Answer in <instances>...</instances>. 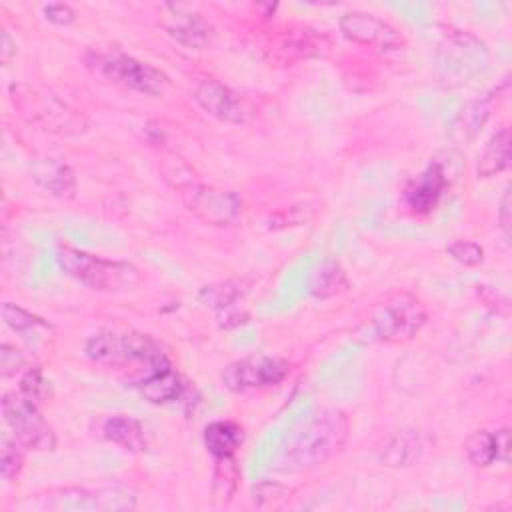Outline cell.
<instances>
[{"label": "cell", "mask_w": 512, "mask_h": 512, "mask_svg": "<svg viewBox=\"0 0 512 512\" xmlns=\"http://www.w3.org/2000/svg\"><path fill=\"white\" fill-rule=\"evenodd\" d=\"M446 252L462 266H478L484 260V248L472 240H454L446 246Z\"/></svg>", "instance_id": "obj_28"}, {"label": "cell", "mask_w": 512, "mask_h": 512, "mask_svg": "<svg viewBox=\"0 0 512 512\" xmlns=\"http://www.w3.org/2000/svg\"><path fill=\"white\" fill-rule=\"evenodd\" d=\"M184 206L208 226H230L242 216V200L236 192L188 182L180 186Z\"/></svg>", "instance_id": "obj_9"}, {"label": "cell", "mask_w": 512, "mask_h": 512, "mask_svg": "<svg viewBox=\"0 0 512 512\" xmlns=\"http://www.w3.org/2000/svg\"><path fill=\"white\" fill-rule=\"evenodd\" d=\"M240 480V468L234 456H222L214 458V472H212V496L220 502H228Z\"/></svg>", "instance_id": "obj_24"}, {"label": "cell", "mask_w": 512, "mask_h": 512, "mask_svg": "<svg viewBox=\"0 0 512 512\" xmlns=\"http://www.w3.org/2000/svg\"><path fill=\"white\" fill-rule=\"evenodd\" d=\"M428 440L420 430L414 428H404L398 430L388 444L384 446L380 460L386 466H410L414 460H418L422 456V452L426 450Z\"/></svg>", "instance_id": "obj_17"}, {"label": "cell", "mask_w": 512, "mask_h": 512, "mask_svg": "<svg viewBox=\"0 0 512 512\" xmlns=\"http://www.w3.org/2000/svg\"><path fill=\"white\" fill-rule=\"evenodd\" d=\"M30 176L38 188L50 196L70 200L76 196L74 170L58 158H36L30 164Z\"/></svg>", "instance_id": "obj_15"}, {"label": "cell", "mask_w": 512, "mask_h": 512, "mask_svg": "<svg viewBox=\"0 0 512 512\" xmlns=\"http://www.w3.org/2000/svg\"><path fill=\"white\" fill-rule=\"evenodd\" d=\"M86 64L106 80L150 98L162 96L168 88V76L162 70L124 52H90Z\"/></svg>", "instance_id": "obj_5"}, {"label": "cell", "mask_w": 512, "mask_h": 512, "mask_svg": "<svg viewBox=\"0 0 512 512\" xmlns=\"http://www.w3.org/2000/svg\"><path fill=\"white\" fill-rule=\"evenodd\" d=\"M338 26L340 32L356 44L376 46L380 50H400L404 46V36L400 30L370 12H346L340 16Z\"/></svg>", "instance_id": "obj_11"}, {"label": "cell", "mask_w": 512, "mask_h": 512, "mask_svg": "<svg viewBox=\"0 0 512 512\" xmlns=\"http://www.w3.org/2000/svg\"><path fill=\"white\" fill-rule=\"evenodd\" d=\"M488 114H490V106H488L486 100L470 102V104L462 110V114H460V118H458V130H462L466 138H472V136L484 126Z\"/></svg>", "instance_id": "obj_27"}, {"label": "cell", "mask_w": 512, "mask_h": 512, "mask_svg": "<svg viewBox=\"0 0 512 512\" xmlns=\"http://www.w3.org/2000/svg\"><path fill=\"white\" fill-rule=\"evenodd\" d=\"M44 18L50 20L52 24L68 26V24H72L76 20V12L68 4L54 2V4H46L44 6Z\"/></svg>", "instance_id": "obj_32"}, {"label": "cell", "mask_w": 512, "mask_h": 512, "mask_svg": "<svg viewBox=\"0 0 512 512\" xmlns=\"http://www.w3.org/2000/svg\"><path fill=\"white\" fill-rule=\"evenodd\" d=\"M20 394H24L32 402H42L48 394V382L40 374L38 368H28L20 378Z\"/></svg>", "instance_id": "obj_29"}, {"label": "cell", "mask_w": 512, "mask_h": 512, "mask_svg": "<svg viewBox=\"0 0 512 512\" xmlns=\"http://www.w3.org/2000/svg\"><path fill=\"white\" fill-rule=\"evenodd\" d=\"M204 446L214 458L234 456L244 442V432L240 424L232 420H214L204 428Z\"/></svg>", "instance_id": "obj_21"}, {"label": "cell", "mask_w": 512, "mask_h": 512, "mask_svg": "<svg viewBox=\"0 0 512 512\" xmlns=\"http://www.w3.org/2000/svg\"><path fill=\"white\" fill-rule=\"evenodd\" d=\"M2 416L14 438L28 450L50 452L56 448V434L44 420L38 404L24 394L8 392L2 396Z\"/></svg>", "instance_id": "obj_6"}, {"label": "cell", "mask_w": 512, "mask_h": 512, "mask_svg": "<svg viewBox=\"0 0 512 512\" xmlns=\"http://www.w3.org/2000/svg\"><path fill=\"white\" fill-rule=\"evenodd\" d=\"M498 220H500V228L504 230V234L508 236L510 230V188L504 190V196L500 200V212H498Z\"/></svg>", "instance_id": "obj_33"}, {"label": "cell", "mask_w": 512, "mask_h": 512, "mask_svg": "<svg viewBox=\"0 0 512 512\" xmlns=\"http://www.w3.org/2000/svg\"><path fill=\"white\" fill-rule=\"evenodd\" d=\"M60 268L76 282L98 292H124L134 290L140 284V270L122 260L102 258L74 246L58 248Z\"/></svg>", "instance_id": "obj_2"}, {"label": "cell", "mask_w": 512, "mask_h": 512, "mask_svg": "<svg viewBox=\"0 0 512 512\" xmlns=\"http://www.w3.org/2000/svg\"><path fill=\"white\" fill-rule=\"evenodd\" d=\"M24 364H26V358L16 346H10L6 342L0 346V372H2V376L16 374L18 370H22Z\"/></svg>", "instance_id": "obj_31"}, {"label": "cell", "mask_w": 512, "mask_h": 512, "mask_svg": "<svg viewBox=\"0 0 512 512\" xmlns=\"http://www.w3.org/2000/svg\"><path fill=\"white\" fill-rule=\"evenodd\" d=\"M250 290V282L244 278H228L220 282H212L200 288L198 300L214 310H224L234 306L246 292Z\"/></svg>", "instance_id": "obj_23"}, {"label": "cell", "mask_w": 512, "mask_h": 512, "mask_svg": "<svg viewBox=\"0 0 512 512\" xmlns=\"http://www.w3.org/2000/svg\"><path fill=\"white\" fill-rule=\"evenodd\" d=\"M466 458L478 466L486 468L494 462H508L510 456V430L498 428L494 432L490 430H476L464 444Z\"/></svg>", "instance_id": "obj_16"}, {"label": "cell", "mask_w": 512, "mask_h": 512, "mask_svg": "<svg viewBox=\"0 0 512 512\" xmlns=\"http://www.w3.org/2000/svg\"><path fill=\"white\" fill-rule=\"evenodd\" d=\"M436 64L444 78L466 82L488 64L486 44L470 32H454L444 38L436 52Z\"/></svg>", "instance_id": "obj_10"}, {"label": "cell", "mask_w": 512, "mask_h": 512, "mask_svg": "<svg viewBox=\"0 0 512 512\" xmlns=\"http://www.w3.org/2000/svg\"><path fill=\"white\" fill-rule=\"evenodd\" d=\"M138 390L148 402L166 404V402H174L182 396L184 382H182L180 374L172 368V364H168V366H162V368L150 372L148 376H144L138 382Z\"/></svg>", "instance_id": "obj_18"}, {"label": "cell", "mask_w": 512, "mask_h": 512, "mask_svg": "<svg viewBox=\"0 0 512 512\" xmlns=\"http://www.w3.org/2000/svg\"><path fill=\"white\" fill-rule=\"evenodd\" d=\"M12 54H16V44L10 40L8 32H6V30H2V60H4V62H8Z\"/></svg>", "instance_id": "obj_34"}, {"label": "cell", "mask_w": 512, "mask_h": 512, "mask_svg": "<svg viewBox=\"0 0 512 512\" xmlns=\"http://www.w3.org/2000/svg\"><path fill=\"white\" fill-rule=\"evenodd\" d=\"M308 288H310V294L314 298L326 300V298H332V296H338V294L346 292L348 276H346L344 268L338 262L324 260L314 268Z\"/></svg>", "instance_id": "obj_22"}, {"label": "cell", "mask_w": 512, "mask_h": 512, "mask_svg": "<svg viewBox=\"0 0 512 512\" xmlns=\"http://www.w3.org/2000/svg\"><path fill=\"white\" fill-rule=\"evenodd\" d=\"M2 320L14 332H26V330H32V328H38V326H48L40 316L24 310L22 306L12 304V302L2 304Z\"/></svg>", "instance_id": "obj_26"}, {"label": "cell", "mask_w": 512, "mask_h": 512, "mask_svg": "<svg viewBox=\"0 0 512 512\" xmlns=\"http://www.w3.org/2000/svg\"><path fill=\"white\" fill-rule=\"evenodd\" d=\"M510 158H512V136H510V130L504 126L490 136L482 154L478 156V166H476L478 178H492L504 172L510 166Z\"/></svg>", "instance_id": "obj_19"}, {"label": "cell", "mask_w": 512, "mask_h": 512, "mask_svg": "<svg viewBox=\"0 0 512 512\" xmlns=\"http://www.w3.org/2000/svg\"><path fill=\"white\" fill-rule=\"evenodd\" d=\"M10 100L18 114L38 130L76 136L88 128L86 118L52 92L28 84H12Z\"/></svg>", "instance_id": "obj_3"}, {"label": "cell", "mask_w": 512, "mask_h": 512, "mask_svg": "<svg viewBox=\"0 0 512 512\" xmlns=\"http://www.w3.org/2000/svg\"><path fill=\"white\" fill-rule=\"evenodd\" d=\"M22 444L14 438L2 436V448H0V474L6 482L16 480L24 468V454Z\"/></svg>", "instance_id": "obj_25"}, {"label": "cell", "mask_w": 512, "mask_h": 512, "mask_svg": "<svg viewBox=\"0 0 512 512\" xmlns=\"http://www.w3.org/2000/svg\"><path fill=\"white\" fill-rule=\"evenodd\" d=\"M284 496H288V488H284V486L278 484V482L262 480V482H258V484L252 488V500H254V504H256L258 508H262L264 500H268L266 506H274V504H276L280 498H284Z\"/></svg>", "instance_id": "obj_30"}, {"label": "cell", "mask_w": 512, "mask_h": 512, "mask_svg": "<svg viewBox=\"0 0 512 512\" xmlns=\"http://www.w3.org/2000/svg\"><path fill=\"white\" fill-rule=\"evenodd\" d=\"M290 372L288 360L268 354H252L230 362L222 370V384L230 392L264 390L278 386Z\"/></svg>", "instance_id": "obj_8"}, {"label": "cell", "mask_w": 512, "mask_h": 512, "mask_svg": "<svg viewBox=\"0 0 512 512\" xmlns=\"http://www.w3.org/2000/svg\"><path fill=\"white\" fill-rule=\"evenodd\" d=\"M100 430L108 442H112L128 452H144L146 450L144 428L140 426L138 420H134L130 416H124V414L108 416L102 422Z\"/></svg>", "instance_id": "obj_20"}, {"label": "cell", "mask_w": 512, "mask_h": 512, "mask_svg": "<svg viewBox=\"0 0 512 512\" xmlns=\"http://www.w3.org/2000/svg\"><path fill=\"white\" fill-rule=\"evenodd\" d=\"M162 10L166 12L162 18V28L182 46L202 50L210 46L214 38L212 26L196 12L180 6V4H164Z\"/></svg>", "instance_id": "obj_13"}, {"label": "cell", "mask_w": 512, "mask_h": 512, "mask_svg": "<svg viewBox=\"0 0 512 512\" xmlns=\"http://www.w3.org/2000/svg\"><path fill=\"white\" fill-rule=\"evenodd\" d=\"M426 308L412 294H398L372 316V334L382 342L412 340L426 324Z\"/></svg>", "instance_id": "obj_7"}, {"label": "cell", "mask_w": 512, "mask_h": 512, "mask_svg": "<svg viewBox=\"0 0 512 512\" xmlns=\"http://www.w3.org/2000/svg\"><path fill=\"white\" fill-rule=\"evenodd\" d=\"M194 100L212 118L226 124H242L248 118L246 100L220 80L206 78L194 90Z\"/></svg>", "instance_id": "obj_12"}, {"label": "cell", "mask_w": 512, "mask_h": 512, "mask_svg": "<svg viewBox=\"0 0 512 512\" xmlns=\"http://www.w3.org/2000/svg\"><path fill=\"white\" fill-rule=\"evenodd\" d=\"M350 422L338 408H322L304 418L280 444L276 468L304 472L326 464L348 440Z\"/></svg>", "instance_id": "obj_1"}, {"label": "cell", "mask_w": 512, "mask_h": 512, "mask_svg": "<svg viewBox=\"0 0 512 512\" xmlns=\"http://www.w3.org/2000/svg\"><path fill=\"white\" fill-rule=\"evenodd\" d=\"M84 352L98 364L146 366V376L170 364L162 346L152 336L138 332H98L88 338Z\"/></svg>", "instance_id": "obj_4"}, {"label": "cell", "mask_w": 512, "mask_h": 512, "mask_svg": "<svg viewBox=\"0 0 512 512\" xmlns=\"http://www.w3.org/2000/svg\"><path fill=\"white\" fill-rule=\"evenodd\" d=\"M450 184L446 166L440 160L428 164V168L414 180L404 192L406 204L416 214H428L440 202L446 186Z\"/></svg>", "instance_id": "obj_14"}]
</instances>
